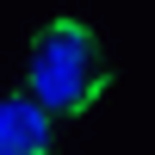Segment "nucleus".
I'll return each instance as SVG.
<instances>
[{"mask_svg":"<svg viewBox=\"0 0 155 155\" xmlns=\"http://www.w3.org/2000/svg\"><path fill=\"white\" fill-rule=\"evenodd\" d=\"M112 81L106 56H99V37L74 19H56L31 37V99L50 118H74L99 99V87Z\"/></svg>","mask_w":155,"mask_h":155,"instance_id":"obj_1","label":"nucleus"},{"mask_svg":"<svg viewBox=\"0 0 155 155\" xmlns=\"http://www.w3.org/2000/svg\"><path fill=\"white\" fill-rule=\"evenodd\" d=\"M0 155H50V112L31 93L0 99Z\"/></svg>","mask_w":155,"mask_h":155,"instance_id":"obj_2","label":"nucleus"}]
</instances>
